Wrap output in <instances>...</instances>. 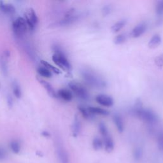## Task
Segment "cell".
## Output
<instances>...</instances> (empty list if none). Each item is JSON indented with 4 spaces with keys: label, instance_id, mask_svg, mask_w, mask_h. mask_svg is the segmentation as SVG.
Wrapping results in <instances>:
<instances>
[{
    "label": "cell",
    "instance_id": "6da1fadb",
    "mask_svg": "<svg viewBox=\"0 0 163 163\" xmlns=\"http://www.w3.org/2000/svg\"><path fill=\"white\" fill-rule=\"evenodd\" d=\"M134 116L150 124H155L158 121V117L154 112L148 108H143L140 100H138L132 110Z\"/></svg>",
    "mask_w": 163,
    "mask_h": 163
},
{
    "label": "cell",
    "instance_id": "7a4b0ae2",
    "mask_svg": "<svg viewBox=\"0 0 163 163\" xmlns=\"http://www.w3.org/2000/svg\"><path fill=\"white\" fill-rule=\"evenodd\" d=\"M81 75L84 80L91 87L103 89L106 87V82L98 73L89 68L81 70Z\"/></svg>",
    "mask_w": 163,
    "mask_h": 163
},
{
    "label": "cell",
    "instance_id": "3957f363",
    "mask_svg": "<svg viewBox=\"0 0 163 163\" xmlns=\"http://www.w3.org/2000/svg\"><path fill=\"white\" fill-rule=\"evenodd\" d=\"M54 50L55 53L52 56V60L54 63L63 70L68 72H71L72 70V64L61 48L57 45H55L54 46Z\"/></svg>",
    "mask_w": 163,
    "mask_h": 163
},
{
    "label": "cell",
    "instance_id": "277c9868",
    "mask_svg": "<svg viewBox=\"0 0 163 163\" xmlns=\"http://www.w3.org/2000/svg\"><path fill=\"white\" fill-rule=\"evenodd\" d=\"M79 18L80 15L76 13L75 9L73 8H70V10L66 12L63 19L57 23V25L58 26H66L72 25V24L77 22Z\"/></svg>",
    "mask_w": 163,
    "mask_h": 163
},
{
    "label": "cell",
    "instance_id": "5b68a950",
    "mask_svg": "<svg viewBox=\"0 0 163 163\" xmlns=\"http://www.w3.org/2000/svg\"><path fill=\"white\" fill-rule=\"evenodd\" d=\"M69 87L70 88L76 96L83 100H88L89 99V94L87 89L82 84L75 82L69 83Z\"/></svg>",
    "mask_w": 163,
    "mask_h": 163
},
{
    "label": "cell",
    "instance_id": "8992f818",
    "mask_svg": "<svg viewBox=\"0 0 163 163\" xmlns=\"http://www.w3.org/2000/svg\"><path fill=\"white\" fill-rule=\"evenodd\" d=\"M12 28L15 35L20 37L26 32L27 25L25 19L23 17H18L12 24Z\"/></svg>",
    "mask_w": 163,
    "mask_h": 163
},
{
    "label": "cell",
    "instance_id": "52a82bcc",
    "mask_svg": "<svg viewBox=\"0 0 163 163\" xmlns=\"http://www.w3.org/2000/svg\"><path fill=\"white\" fill-rule=\"evenodd\" d=\"M25 20L27 27L31 31H33L38 23V19L35 10L33 8H29L25 13Z\"/></svg>",
    "mask_w": 163,
    "mask_h": 163
},
{
    "label": "cell",
    "instance_id": "ba28073f",
    "mask_svg": "<svg viewBox=\"0 0 163 163\" xmlns=\"http://www.w3.org/2000/svg\"><path fill=\"white\" fill-rule=\"evenodd\" d=\"M96 101L100 105L105 107H111L114 104L113 98L107 94H98L96 97Z\"/></svg>",
    "mask_w": 163,
    "mask_h": 163
},
{
    "label": "cell",
    "instance_id": "9c48e42d",
    "mask_svg": "<svg viewBox=\"0 0 163 163\" xmlns=\"http://www.w3.org/2000/svg\"><path fill=\"white\" fill-rule=\"evenodd\" d=\"M147 29V25L145 23H141L138 24L132 29L130 36L133 38H139L145 33Z\"/></svg>",
    "mask_w": 163,
    "mask_h": 163
},
{
    "label": "cell",
    "instance_id": "30bf717a",
    "mask_svg": "<svg viewBox=\"0 0 163 163\" xmlns=\"http://www.w3.org/2000/svg\"><path fill=\"white\" fill-rule=\"evenodd\" d=\"M103 144L104 149L107 152H111L114 149V142H113L112 138L108 134L104 135L103 136Z\"/></svg>",
    "mask_w": 163,
    "mask_h": 163
},
{
    "label": "cell",
    "instance_id": "8fae6325",
    "mask_svg": "<svg viewBox=\"0 0 163 163\" xmlns=\"http://www.w3.org/2000/svg\"><path fill=\"white\" fill-rule=\"evenodd\" d=\"M112 119L119 133H122L124 130V123L122 117L119 113H115L113 114Z\"/></svg>",
    "mask_w": 163,
    "mask_h": 163
},
{
    "label": "cell",
    "instance_id": "7c38bea8",
    "mask_svg": "<svg viewBox=\"0 0 163 163\" xmlns=\"http://www.w3.org/2000/svg\"><path fill=\"white\" fill-rule=\"evenodd\" d=\"M40 83L44 86V87L45 89V90L47 91V93L48 94L49 96L53 98H57V94L56 93V92L55 91L54 89L52 87V85L48 83V82L44 80H38Z\"/></svg>",
    "mask_w": 163,
    "mask_h": 163
},
{
    "label": "cell",
    "instance_id": "4fadbf2b",
    "mask_svg": "<svg viewBox=\"0 0 163 163\" xmlns=\"http://www.w3.org/2000/svg\"><path fill=\"white\" fill-rule=\"evenodd\" d=\"M78 110L80 112L83 117L87 121H93L95 119V115L90 112L88 108L84 106H78Z\"/></svg>",
    "mask_w": 163,
    "mask_h": 163
},
{
    "label": "cell",
    "instance_id": "5bb4252c",
    "mask_svg": "<svg viewBox=\"0 0 163 163\" xmlns=\"http://www.w3.org/2000/svg\"><path fill=\"white\" fill-rule=\"evenodd\" d=\"M162 42L161 36L158 34H155L150 38L148 43V47L150 49H154L161 45Z\"/></svg>",
    "mask_w": 163,
    "mask_h": 163
},
{
    "label": "cell",
    "instance_id": "9a60e30c",
    "mask_svg": "<svg viewBox=\"0 0 163 163\" xmlns=\"http://www.w3.org/2000/svg\"><path fill=\"white\" fill-rule=\"evenodd\" d=\"M57 96L66 101H70L73 99V94L70 91L66 89H61L57 92Z\"/></svg>",
    "mask_w": 163,
    "mask_h": 163
},
{
    "label": "cell",
    "instance_id": "2e32d148",
    "mask_svg": "<svg viewBox=\"0 0 163 163\" xmlns=\"http://www.w3.org/2000/svg\"><path fill=\"white\" fill-rule=\"evenodd\" d=\"M0 10L5 14L13 15L15 13V8L12 4L5 3L3 1H0Z\"/></svg>",
    "mask_w": 163,
    "mask_h": 163
},
{
    "label": "cell",
    "instance_id": "e0dca14e",
    "mask_svg": "<svg viewBox=\"0 0 163 163\" xmlns=\"http://www.w3.org/2000/svg\"><path fill=\"white\" fill-rule=\"evenodd\" d=\"M81 127H82L81 122L80 121L79 119L78 118V116L75 115L72 125V130L73 136H78L80 133V132L81 131Z\"/></svg>",
    "mask_w": 163,
    "mask_h": 163
},
{
    "label": "cell",
    "instance_id": "ac0fdd59",
    "mask_svg": "<svg viewBox=\"0 0 163 163\" xmlns=\"http://www.w3.org/2000/svg\"><path fill=\"white\" fill-rule=\"evenodd\" d=\"M89 110L93 113V115H102V116H108L110 114V112L108 110L102 108L96 107V106H89Z\"/></svg>",
    "mask_w": 163,
    "mask_h": 163
},
{
    "label": "cell",
    "instance_id": "d6986e66",
    "mask_svg": "<svg viewBox=\"0 0 163 163\" xmlns=\"http://www.w3.org/2000/svg\"><path fill=\"white\" fill-rule=\"evenodd\" d=\"M57 154L59 156L61 162L62 163H68V157L65 150L61 146H58L57 149Z\"/></svg>",
    "mask_w": 163,
    "mask_h": 163
},
{
    "label": "cell",
    "instance_id": "ffe728a7",
    "mask_svg": "<svg viewBox=\"0 0 163 163\" xmlns=\"http://www.w3.org/2000/svg\"><path fill=\"white\" fill-rule=\"evenodd\" d=\"M126 23H127V21H126V20H119L118 22H117L115 24H113V25L112 26L111 31L114 33H118L125 26Z\"/></svg>",
    "mask_w": 163,
    "mask_h": 163
},
{
    "label": "cell",
    "instance_id": "44dd1931",
    "mask_svg": "<svg viewBox=\"0 0 163 163\" xmlns=\"http://www.w3.org/2000/svg\"><path fill=\"white\" fill-rule=\"evenodd\" d=\"M41 64L45 68H47V70L50 71V72H54V73H56V74H59V73H61V71L59 68H56V66L52 65V64L48 63V62H47V61L42 60L41 61Z\"/></svg>",
    "mask_w": 163,
    "mask_h": 163
},
{
    "label": "cell",
    "instance_id": "7402d4cb",
    "mask_svg": "<svg viewBox=\"0 0 163 163\" xmlns=\"http://www.w3.org/2000/svg\"><path fill=\"white\" fill-rule=\"evenodd\" d=\"M126 40H127V36L125 34H120L113 39V43L115 45H122L124 44Z\"/></svg>",
    "mask_w": 163,
    "mask_h": 163
},
{
    "label": "cell",
    "instance_id": "603a6c76",
    "mask_svg": "<svg viewBox=\"0 0 163 163\" xmlns=\"http://www.w3.org/2000/svg\"><path fill=\"white\" fill-rule=\"evenodd\" d=\"M12 86H13V92L15 96L16 97L17 99H20L21 96H22V92H21V89L19 85L18 84L17 82H14Z\"/></svg>",
    "mask_w": 163,
    "mask_h": 163
},
{
    "label": "cell",
    "instance_id": "cb8c5ba5",
    "mask_svg": "<svg viewBox=\"0 0 163 163\" xmlns=\"http://www.w3.org/2000/svg\"><path fill=\"white\" fill-rule=\"evenodd\" d=\"M37 72L40 75H41L45 78H50L52 76V73L48 70L45 68V67H39Z\"/></svg>",
    "mask_w": 163,
    "mask_h": 163
},
{
    "label": "cell",
    "instance_id": "d4e9b609",
    "mask_svg": "<svg viewBox=\"0 0 163 163\" xmlns=\"http://www.w3.org/2000/svg\"><path fill=\"white\" fill-rule=\"evenodd\" d=\"M103 146V142L100 138L98 137L94 138L93 141V147L95 150H100Z\"/></svg>",
    "mask_w": 163,
    "mask_h": 163
},
{
    "label": "cell",
    "instance_id": "484cf974",
    "mask_svg": "<svg viewBox=\"0 0 163 163\" xmlns=\"http://www.w3.org/2000/svg\"><path fill=\"white\" fill-rule=\"evenodd\" d=\"M155 13L158 17H163V1H158L156 3Z\"/></svg>",
    "mask_w": 163,
    "mask_h": 163
},
{
    "label": "cell",
    "instance_id": "4316f807",
    "mask_svg": "<svg viewBox=\"0 0 163 163\" xmlns=\"http://www.w3.org/2000/svg\"><path fill=\"white\" fill-rule=\"evenodd\" d=\"M98 128H99V131L100 132L101 134L102 135V136H104V135H106L107 134L109 133L108 131L106 125L103 122H101L100 123L99 125H98Z\"/></svg>",
    "mask_w": 163,
    "mask_h": 163
},
{
    "label": "cell",
    "instance_id": "83f0119b",
    "mask_svg": "<svg viewBox=\"0 0 163 163\" xmlns=\"http://www.w3.org/2000/svg\"><path fill=\"white\" fill-rule=\"evenodd\" d=\"M10 147L14 153H17L20 152V146L19 142L17 141H12L10 143Z\"/></svg>",
    "mask_w": 163,
    "mask_h": 163
},
{
    "label": "cell",
    "instance_id": "f1b7e54d",
    "mask_svg": "<svg viewBox=\"0 0 163 163\" xmlns=\"http://www.w3.org/2000/svg\"><path fill=\"white\" fill-rule=\"evenodd\" d=\"M133 155L134 159L138 161V160H140L141 158V157H142L143 155L142 150H141V149L140 148V147H137V148L135 149L134 150Z\"/></svg>",
    "mask_w": 163,
    "mask_h": 163
},
{
    "label": "cell",
    "instance_id": "f546056e",
    "mask_svg": "<svg viewBox=\"0 0 163 163\" xmlns=\"http://www.w3.org/2000/svg\"><path fill=\"white\" fill-rule=\"evenodd\" d=\"M0 65H1V68L3 73L5 75H7L8 73V67H7V63H6V61L5 59H3V58H2L1 59Z\"/></svg>",
    "mask_w": 163,
    "mask_h": 163
},
{
    "label": "cell",
    "instance_id": "4dcf8cb0",
    "mask_svg": "<svg viewBox=\"0 0 163 163\" xmlns=\"http://www.w3.org/2000/svg\"><path fill=\"white\" fill-rule=\"evenodd\" d=\"M154 62L155 65L158 67L159 68L163 67V54L159 55V56L157 57L154 60Z\"/></svg>",
    "mask_w": 163,
    "mask_h": 163
},
{
    "label": "cell",
    "instance_id": "1f68e13d",
    "mask_svg": "<svg viewBox=\"0 0 163 163\" xmlns=\"http://www.w3.org/2000/svg\"><path fill=\"white\" fill-rule=\"evenodd\" d=\"M158 145L160 150L163 151V133H160L158 137Z\"/></svg>",
    "mask_w": 163,
    "mask_h": 163
},
{
    "label": "cell",
    "instance_id": "d6a6232c",
    "mask_svg": "<svg viewBox=\"0 0 163 163\" xmlns=\"http://www.w3.org/2000/svg\"><path fill=\"white\" fill-rule=\"evenodd\" d=\"M110 12H111V8L109 6H105L102 9V14L104 16H106L110 14Z\"/></svg>",
    "mask_w": 163,
    "mask_h": 163
},
{
    "label": "cell",
    "instance_id": "836d02e7",
    "mask_svg": "<svg viewBox=\"0 0 163 163\" xmlns=\"http://www.w3.org/2000/svg\"><path fill=\"white\" fill-rule=\"evenodd\" d=\"M7 105L8 106L11 108L14 105V100L13 98L10 96V95H8L7 97Z\"/></svg>",
    "mask_w": 163,
    "mask_h": 163
},
{
    "label": "cell",
    "instance_id": "e575fe53",
    "mask_svg": "<svg viewBox=\"0 0 163 163\" xmlns=\"http://www.w3.org/2000/svg\"><path fill=\"white\" fill-rule=\"evenodd\" d=\"M5 158V150L0 147V160L4 159Z\"/></svg>",
    "mask_w": 163,
    "mask_h": 163
},
{
    "label": "cell",
    "instance_id": "d590c367",
    "mask_svg": "<svg viewBox=\"0 0 163 163\" xmlns=\"http://www.w3.org/2000/svg\"><path fill=\"white\" fill-rule=\"evenodd\" d=\"M5 54L6 57H9V56H10V52H9V51H5Z\"/></svg>",
    "mask_w": 163,
    "mask_h": 163
},
{
    "label": "cell",
    "instance_id": "8d00e7d4",
    "mask_svg": "<svg viewBox=\"0 0 163 163\" xmlns=\"http://www.w3.org/2000/svg\"><path fill=\"white\" fill-rule=\"evenodd\" d=\"M44 135V136H49V134H48V132H47V131H44V132H43V133H42Z\"/></svg>",
    "mask_w": 163,
    "mask_h": 163
}]
</instances>
